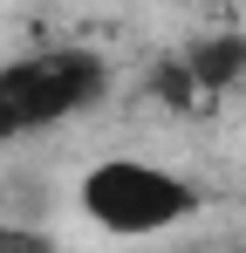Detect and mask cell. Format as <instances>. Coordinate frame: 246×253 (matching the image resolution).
<instances>
[{
    "mask_svg": "<svg viewBox=\"0 0 246 253\" xmlns=\"http://www.w3.org/2000/svg\"><path fill=\"white\" fill-rule=\"evenodd\" d=\"M76 206L89 226H103L117 240H151L199 212V185H185L178 171L151 165V158H96L76 178Z\"/></svg>",
    "mask_w": 246,
    "mask_h": 253,
    "instance_id": "cell-1",
    "label": "cell"
},
{
    "mask_svg": "<svg viewBox=\"0 0 246 253\" xmlns=\"http://www.w3.org/2000/svg\"><path fill=\"white\" fill-rule=\"evenodd\" d=\"M110 96V69L96 48H41L0 69V137H35L96 110Z\"/></svg>",
    "mask_w": 246,
    "mask_h": 253,
    "instance_id": "cell-2",
    "label": "cell"
},
{
    "mask_svg": "<svg viewBox=\"0 0 246 253\" xmlns=\"http://www.w3.org/2000/svg\"><path fill=\"white\" fill-rule=\"evenodd\" d=\"M185 62H192V76L199 89H240L246 83V35H199V42H185Z\"/></svg>",
    "mask_w": 246,
    "mask_h": 253,
    "instance_id": "cell-3",
    "label": "cell"
},
{
    "mask_svg": "<svg viewBox=\"0 0 246 253\" xmlns=\"http://www.w3.org/2000/svg\"><path fill=\"white\" fill-rule=\"evenodd\" d=\"M151 96H158L164 110H185V103L199 96V76H192V62H185V48H178V55H164L158 69H151Z\"/></svg>",
    "mask_w": 246,
    "mask_h": 253,
    "instance_id": "cell-4",
    "label": "cell"
},
{
    "mask_svg": "<svg viewBox=\"0 0 246 253\" xmlns=\"http://www.w3.org/2000/svg\"><path fill=\"white\" fill-rule=\"evenodd\" d=\"M0 253H55V240L41 226H0Z\"/></svg>",
    "mask_w": 246,
    "mask_h": 253,
    "instance_id": "cell-5",
    "label": "cell"
}]
</instances>
